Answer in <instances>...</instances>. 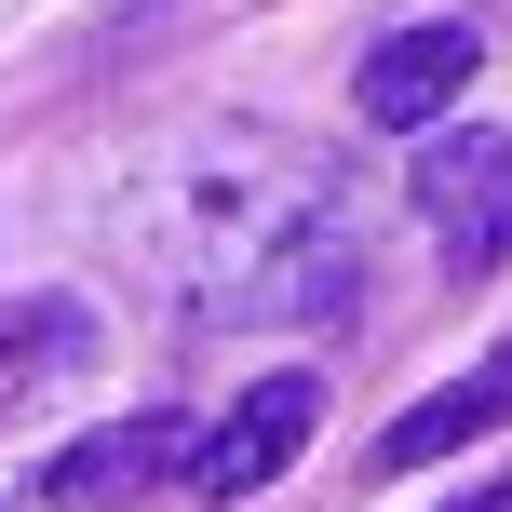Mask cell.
<instances>
[{
  "label": "cell",
  "instance_id": "obj_1",
  "mask_svg": "<svg viewBox=\"0 0 512 512\" xmlns=\"http://www.w3.org/2000/svg\"><path fill=\"white\" fill-rule=\"evenodd\" d=\"M135 256L203 324H351L364 310L351 189L283 135H189L135 216Z\"/></svg>",
  "mask_w": 512,
  "mask_h": 512
},
{
  "label": "cell",
  "instance_id": "obj_2",
  "mask_svg": "<svg viewBox=\"0 0 512 512\" xmlns=\"http://www.w3.org/2000/svg\"><path fill=\"white\" fill-rule=\"evenodd\" d=\"M405 203L432 216L445 270L486 283L499 256H512V135H499V122H432V149H418V189H405Z\"/></svg>",
  "mask_w": 512,
  "mask_h": 512
},
{
  "label": "cell",
  "instance_id": "obj_3",
  "mask_svg": "<svg viewBox=\"0 0 512 512\" xmlns=\"http://www.w3.org/2000/svg\"><path fill=\"white\" fill-rule=\"evenodd\" d=\"M310 418H324V378H310V364H283V378H256L230 418H216V432H189V459H176V486L203 499V512H230V499H256L270 486L283 459H297L310 445Z\"/></svg>",
  "mask_w": 512,
  "mask_h": 512
},
{
  "label": "cell",
  "instance_id": "obj_4",
  "mask_svg": "<svg viewBox=\"0 0 512 512\" xmlns=\"http://www.w3.org/2000/svg\"><path fill=\"white\" fill-rule=\"evenodd\" d=\"M472 68H486V27H472V14L391 27V41L351 68V108H364L378 135H432V122H445V95H472Z\"/></svg>",
  "mask_w": 512,
  "mask_h": 512
},
{
  "label": "cell",
  "instance_id": "obj_5",
  "mask_svg": "<svg viewBox=\"0 0 512 512\" xmlns=\"http://www.w3.org/2000/svg\"><path fill=\"white\" fill-rule=\"evenodd\" d=\"M176 459H189V418H108L68 459H41V512H122V499L176 486Z\"/></svg>",
  "mask_w": 512,
  "mask_h": 512
},
{
  "label": "cell",
  "instance_id": "obj_6",
  "mask_svg": "<svg viewBox=\"0 0 512 512\" xmlns=\"http://www.w3.org/2000/svg\"><path fill=\"white\" fill-rule=\"evenodd\" d=\"M499 418H512V351L472 364V378H445L432 405H405L378 445H364V472H378V486H391V472H432V459H459V445H486Z\"/></svg>",
  "mask_w": 512,
  "mask_h": 512
},
{
  "label": "cell",
  "instance_id": "obj_7",
  "mask_svg": "<svg viewBox=\"0 0 512 512\" xmlns=\"http://www.w3.org/2000/svg\"><path fill=\"white\" fill-rule=\"evenodd\" d=\"M68 364H95V310L81 297H14L0 310V405L41 378H68Z\"/></svg>",
  "mask_w": 512,
  "mask_h": 512
},
{
  "label": "cell",
  "instance_id": "obj_8",
  "mask_svg": "<svg viewBox=\"0 0 512 512\" xmlns=\"http://www.w3.org/2000/svg\"><path fill=\"white\" fill-rule=\"evenodd\" d=\"M445 512H512V472H499V486H472V499H445Z\"/></svg>",
  "mask_w": 512,
  "mask_h": 512
}]
</instances>
